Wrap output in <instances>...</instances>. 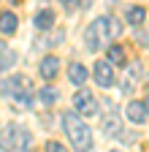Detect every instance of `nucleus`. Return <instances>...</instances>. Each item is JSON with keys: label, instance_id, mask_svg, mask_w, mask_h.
I'll return each instance as SVG.
<instances>
[{"label": "nucleus", "instance_id": "1", "mask_svg": "<svg viewBox=\"0 0 149 152\" xmlns=\"http://www.w3.org/2000/svg\"><path fill=\"white\" fill-rule=\"evenodd\" d=\"M60 120H63V130H65L71 147L76 152H92V130H89V125L84 120H79V114L65 111Z\"/></svg>", "mask_w": 149, "mask_h": 152}, {"label": "nucleus", "instance_id": "2", "mask_svg": "<svg viewBox=\"0 0 149 152\" xmlns=\"http://www.w3.org/2000/svg\"><path fill=\"white\" fill-rule=\"evenodd\" d=\"M0 147L6 152H30L33 149V133L25 125H6V130L0 133Z\"/></svg>", "mask_w": 149, "mask_h": 152}, {"label": "nucleus", "instance_id": "3", "mask_svg": "<svg viewBox=\"0 0 149 152\" xmlns=\"http://www.w3.org/2000/svg\"><path fill=\"white\" fill-rule=\"evenodd\" d=\"M6 98H14V103L19 106V109H27L33 103V82L27 79V76H14V79H8V95Z\"/></svg>", "mask_w": 149, "mask_h": 152}, {"label": "nucleus", "instance_id": "4", "mask_svg": "<svg viewBox=\"0 0 149 152\" xmlns=\"http://www.w3.org/2000/svg\"><path fill=\"white\" fill-rule=\"evenodd\" d=\"M92 25H95L100 41H114V38L122 35V22H119V19H114V16H100V19H95Z\"/></svg>", "mask_w": 149, "mask_h": 152}, {"label": "nucleus", "instance_id": "5", "mask_svg": "<svg viewBox=\"0 0 149 152\" xmlns=\"http://www.w3.org/2000/svg\"><path fill=\"white\" fill-rule=\"evenodd\" d=\"M73 106H76L79 114H84V117H92V114H98V101L92 98V92L79 87V92L73 95Z\"/></svg>", "mask_w": 149, "mask_h": 152}, {"label": "nucleus", "instance_id": "6", "mask_svg": "<svg viewBox=\"0 0 149 152\" xmlns=\"http://www.w3.org/2000/svg\"><path fill=\"white\" fill-rule=\"evenodd\" d=\"M92 76H95V82H98L100 87H111V84H114V71H111V63H108V60L95 63V71H92Z\"/></svg>", "mask_w": 149, "mask_h": 152}, {"label": "nucleus", "instance_id": "7", "mask_svg": "<svg viewBox=\"0 0 149 152\" xmlns=\"http://www.w3.org/2000/svg\"><path fill=\"white\" fill-rule=\"evenodd\" d=\"M38 71H41V76H44L46 82H54L57 73H60V60L54 54H46L44 60H41V65H38Z\"/></svg>", "mask_w": 149, "mask_h": 152}, {"label": "nucleus", "instance_id": "8", "mask_svg": "<svg viewBox=\"0 0 149 152\" xmlns=\"http://www.w3.org/2000/svg\"><path fill=\"white\" fill-rule=\"evenodd\" d=\"M100 125H103V136H108V139L122 136V120L117 117V114H108V117H103Z\"/></svg>", "mask_w": 149, "mask_h": 152}, {"label": "nucleus", "instance_id": "9", "mask_svg": "<svg viewBox=\"0 0 149 152\" xmlns=\"http://www.w3.org/2000/svg\"><path fill=\"white\" fill-rule=\"evenodd\" d=\"M125 111H127V120H130V122H136V125H141V122L149 117V114H146V106H144L141 101H130Z\"/></svg>", "mask_w": 149, "mask_h": 152}, {"label": "nucleus", "instance_id": "10", "mask_svg": "<svg viewBox=\"0 0 149 152\" xmlns=\"http://www.w3.org/2000/svg\"><path fill=\"white\" fill-rule=\"evenodd\" d=\"M16 27H19V22H16L14 11H3V14H0V33H3V35H14Z\"/></svg>", "mask_w": 149, "mask_h": 152}, {"label": "nucleus", "instance_id": "11", "mask_svg": "<svg viewBox=\"0 0 149 152\" xmlns=\"http://www.w3.org/2000/svg\"><path fill=\"white\" fill-rule=\"evenodd\" d=\"M52 25H54V11L52 8H44V11H38L33 16V27L35 30H49Z\"/></svg>", "mask_w": 149, "mask_h": 152}, {"label": "nucleus", "instance_id": "12", "mask_svg": "<svg viewBox=\"0 0 149 152\" xmlns=\"http://www.w3.org/2000/svg\"><path fill=\"white\" fill-rule=\"evenodd\" d=\"M68 79H71V84H84L87 82V68L81 65V63H71L68 65Z\"/></svg>", "mask_w": 149, "mask_h": 152}, {"label": "nucleus", "instance_id": "13", "mask_svg": "<svg viewBox=\"0 0 149 152\" xmlns=\"http://www.w3.org/2000/svg\"><path fill=\"white\" fill-rule=\"evenodd\" d=\"M84 46H87V52H98V46H100V35H98L95 25H89V27L84 30Z\"/></svg>", "mask_w": 149, "mask_h": 152}, {"label": "nucleus", "instance_id": "14", "mask_svg": "<svg viewBox=\"0 0 149 152\" xmlns=\"http://www.w3.org/2000/svg\"><path fill=\"white\" fill-rule=\"evenodd\" d=\"M125 19H127V22L133 25V27H138V25H144L146 11H144L141 6H130V8H127V14H125Z\"/></svg>", "mask_w": 149, "mask_h": 152}, {"label": "nucleus", "instance_id": "15", "mask_svg": "<svg viewBox=\"0 0 149 152\" xmlns=\"http://www.w3.org/2000/svg\"><path fill=\"white\" fill-rule=\"evenodd\" d=\"M35 98H38L41 103H46V106H52L54 101H57V98H60V92H57V90H54V87H41L38 92H35Z\"/></svg>", "mask_w": 149, "mask_h": 152}, {"label": "nucleus", "instance_id": "16", "mask_svg": "<svg viewBox=\"0 0 149 152\" xmlns=\"http://www.w3.org/2000/svg\"><path fill=\"white\" fill-rule=\"evenodd\" d=\"M14 63H16V54H14V52H11L8 46H6L3 52H0V73H3V71H8V68H11Z\"/></svg>", "mask_w": 149, "mask_h": 152}, {"label": "nucleus", "instance_id": "17", "mask_svg": "<svg viewBox=\"0 0 149 152\" xmlns=\"http://www.w3.org/2000/svg\"><path fill=\"white\" fill-rule=\"evenodd\" d=\"M108 63L125 65V49H122V46H108Z\"/></svg>", "mask_w": 149, "mask_h": 152}, {"label": "nucleus", "instance_id": "18", "mask_svg": "<svg viewBox=\"0 0 149 152\" xmlns=\"http://www.w3.org/2000/svg\"><path fill=\"white\" fill-rule=\"evenodd\" d=\"M63 38H65V30H57V33H54L46 44H49V46H57V44H63Z\"/></svg>", "mask_w": 149, "mask_h": 152}, {"label": "nucleus", "instance_id": "19", "mask_svg": "<svg viewBox=\"0 0 149 152\" xmlns=\"http://www.w3.org/2000/svg\"><path fill=\"white\" fill-rule=\"evenodd\" d=\"M46 152H68V149H65L60 141H49V144H46Z\"/></svg>", "mask_w": 149, "mask_h": 152}, {"label": "nucleus", "instance_id": "20", "mask_svg": "<svg viewBox=\"0 0 149 152\" xmlns=\"http://www.w3.org/2000/svg\"><path fill=\"white\" fill-rule=\"evenodd\" d=\"M60 3H63L68 11H73V8H76V0H60Z\"/></svg>", "mask_w": 149, "mask_h": 152}, {"label": "nucleus", "instance_id": "21", "mask_svg": "<svg viewBox=\"0 0 149 152\" xmlns=\"http://www.w3.org/2000/svg\"><path fill=\"white\" fill-rule=\"evenodd\" d=\"M89 3H92V0H81V8H89Z\"/></svg>", "mask_w": 149, "mask_h": 152}, {"label": "nucleus", "instance_id": "22", "mask_svg": "<svg viewBox=\"0 0 149 152\" xmlns=\"http://www.w3.org/2000/svg\"><path fill=\"white\" fill-rule=\"evenodd\" d=\"M144 106H146V114H149V95H146V98H144Z\"/></svg>", "mask_w": 149, "mask_h": 152}, {"label": "nucleus", "instance_id": "23", "mask_svg": "<svg viewBox=\"0 0 149 152\" xmlns=\"http://www.w3.org/2000/svg\"><path fill=\"white\" fill-rule=\"evenodd\" d=\"M3 49H6V41H0V52H3Z\"/></svg>", "mask_w": 149, "mask_h": 152}, {"label": "nucleus", "instance_id": "24", "mask_svg": "<svg viewBox=\"0 0 149 152\" xmlns=\"http://www.w3.org/2000/svg\"><path fill=\"white\" fill-rule=\"evenodd\" d=\"M111 152H119V149H111Z\"/></svg>", "mask_w": 149, "mask_h": 152}]
</instances>
